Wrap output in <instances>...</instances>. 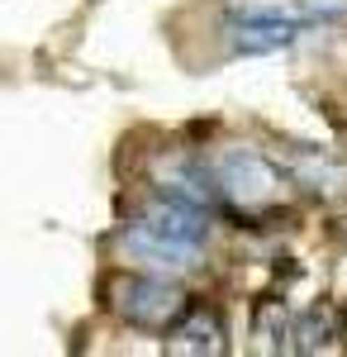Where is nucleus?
Instances as JSON below:
<instances>
[{
	"label": "nucleus",
	"instance_id": "nucleus-7",
	"mask_svg": "<svg viewBox=\"0 0 347 357\" xmlns=\"http://www.w3.org/2000/svg\"><path fill=\"white\" fill-rule=\"evenodd\" d=\"M295 176H300V181H314L319 191H333V186L343 181V172H338V167H323L319 158H304V162L295 167Z\"/></svg>",
	"mask_w": 347,
	"mask_h": 357
},
{
	"label": "nucleus",
	"instance_id": "nucleus-3",
	"mask_svg": "<svg viewBox=\"0 0 347 357\" xmlns=\"http://www.w3.org/2000/svg\"><path fill=\"white\" fill-rule=\"evenodd\" d=\"M300 20L291 15H281V10H242L229 20V48L233 53H247V57H267V53H281V48H291L295 38H300Z\"/></svg>",
	"mask_w": 347,
	"mask_h": 357
},
{
	"label": "nucleus",
	"instance_id": "nucleus-6",
	"mask_svg": "<svg viewBox=\"0 0 347 357\" xmlns=\"http://www.w3.org/2000/svg\"><path fill=\"white\" fill-rule=\"evenodd\" d=\"M328 319H333V314H328V310H314V314H304V319H300V324H295L291 329V348H300V353H314V348H323V338H328Z\"/></svg>",
	"mask_w": 347,
	"mask_h": 357
},
{
	"label": "nucleus",
	"instance_id": "nucleus-8",
	"mask_svg": "<svg viewBox=\"0 0 347 357\" xmlns=\"http://www.w3.org/2000/svg\"><path fill=\"white\" fill-rule=\"evenodd\" d=\"M309 15H347V0H304Z\"/></svg>",
	"mask_w": 347,
	"mask_h": 357
},
{
	"label": "nucleus",
	"instance_id": "nucleus-2",
	"mask_svg": "<svg viewBox=\"0 0 347 357\" xmlns=\"http://www.w3.org/2000/svg\"><path fill=\"white\" fill-rule=\"evenodd\" d=\"M114 310L138 329H167L186 310V296L162 276H124L114 281Z\"/></svg>",
	"mask_w": 347,
	"mask_h": 357
},
{
	"label": "nucleus",
	"instance_id": "nucleus-4",
	"mask_svg": "<svg viewBox=\"0 0 347 357\" xmlns=\"http://www.w3.org/2000/svg\"><path fill=\"white\" fill-rule=\"evenodd\" d=\"M229 348V329H224V319L205 310V305H195V310H181L171 324H167V353H186V357H214Z\"/></svg>",
	"mask_w": 347,
	"mask_h": 357
},
{
	"label": "nucleus",
	"instance_id": "nucleus-5",
	"mask_svg": "<svg viewBox=\"0 0 347 357\" xmlns=\"http://www.w3.org/2000/svg\"><path fill=\"white\" fill-rule=\"evenodd\" d=\"M119 243H124L129 257L157 267V272H190L200 262V252H205V248H195V243H176V238H167V234H157V229H148V224H138V220L124 229Z\"/></svg>",
	"mask_w": 347,
	"mask_h": 357
},
{
	"label": "nucleus",
	"instance_id": "nucleus-1",
	"mask_svg": "<svg viewBox=\"0 0 347 357\" xmlns=\"http://www.w3.org/2000/svg\"><path fill=\"white\" fill-rule=\"evenodd\" d=\"M214 181H219V195H224V200L247 205V210L271 205V200L281 195V172H276L262 153H252V148L224 153V158L214 162Z\"/></svg>",
	"mask_w": 347,
	"mask_h": 357
}]
</instances>
